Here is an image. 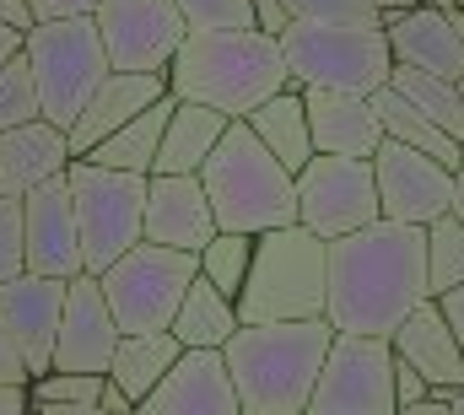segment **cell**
<instances>
[{
  "label": "cell",
  "mask_w": 464,
  "mask_h": 415,
  "mask_svg": "<svg viewBox=\"0 0 464 415\" xmlns=\"http://www.w3.org/2000/svg\"><path fill=\"white\" fill-rule=\"evenodd\" d=\"M427 292V232L372 216L324 248V318L346 334H383Z\"/></svg>",
  "instance_id": "6da1fadb"
},
{
  "label": "cell",
  "mask_w": 464,
  "mask_h": 415,
  "mask_svg": "<svg viewBox=\"0 0 464 415\" xmlns=\"http://www.w3.org/2000/svg\"><path fill=\"white\" fill-rule=\"evenodd\" d=\"M335 329L330 318H265V323H237L222 340L237 415H308L314 378L324 367Z\"/></svg>",
  "instance_id": "7a4b0ae2"
},
{
  "label": "cell",
  "mask_w": 464,
  "mask_h": 415,
  "mask_svg": "<svg viewBox=\"0 0 464 415\" xmlns=\"http://www.w3.org/2000/svg\"><path fill=\"white\" fill-rule=\"evenodd\" d=\"M162 76L173 98L211 103L227 119H243L254 103L292 82L281 43L265 27H189Z\"/></svg>",
  "instance_id": "3957f363"
},
{
  "label": "cell",
  "mask_w": 464,
  "mask_h": 415,
  "mask_svg": "<svg viewBox=\"0 0 464 415\" xmlns=\"http://www.w3.org/2000/svg\"><path fill=\"white\" fill-rule=\"evenodd\" d=\"M200 189L211 200L217 227L227 232H270V227L297 221L292 168H281L276 151H265V140L243 119H227L222 140L200 162Z\"/></svg>",
  "instance_id": "277c9868"
},
{
  "label": "cell",
  "mask_w": 464,
  "mask_h": 415,
  "mask_svg": "<svg viewBox=\"0 0 464 415\" xmlns=\"http://www.w3.org/2000/svg\"><path fill=\"white\" fill-rule=\"evenodd\" d=\"M324 248L330 237L308 232L303 221L254 232L248 275L232 297L243 323L265 318H319L324 313Z\"/></svg>",
  "instance_id": "5b68a950"
},
{
  "label": "cell",
  "mask_w": 464,
  "mask_h": 415,
  "mask_svg": "<svg viewBox=\"0 0 464 415\" xmlns=\"http://www.w3.org/2000/svg\"><path fill=\"white\" fill-rule=\"evenodd\" d=\"M281 60H286V76L292 87H341V92H378L389 82V38L383 27H367V22H308V16H292L281 33Z\"/></svg>",
  "instance_id": "8992f818"
},
{
  "label": "cell",
  "mask_w": 464,
  "mask_h": 415,
  "mask_svg": "<svg viewBox=\"0 0 464 415\" xmlns=\"http://www.w3.org/2000/svg\"><path fill=\"white\" fill-rule=\"evenodd\" d=\"M22 60L33 71V92H38V113L60 130L76 124L82 103L92 98V87L109 71L103 38L92 16H49L33 22L22 38Z\"/></svg>",
  "instance_id": "52a82bcc"
},
{
  "label": "cell",
  "mask_w": 464,
  "mask_h": 415,
  "mask_svg": "<svg viewBox=\"0 0 464 415\" xmlns=\"http://www.w3.org/2000/svg\"><path fill=\"white\" fill-rule=\"evenodd\" d=\"M65 184H71V210H76V232H82V270L103 275L124 248L140 243L146 173H119L103 162L71 157Z\"/></svg>",
  "instance_id": "ba28073f"
},
{
  "label": "cell",
  "mask_w": 464,
  "mask_h": 415,
  "mask_svg": "<svg viewBox=\"0 0 464 415\" xmlns=\"http://www.w3.org/2000/svg\"><path fill=\"white\" fill-rule=\"evenodd\" d=\"M195 254L189 248H168V243H151L140 237L135 248H124L114 265L98 275L103 281V297L114 308L119 334H135V329H168L173 308L184 297V286L195 281Z\"/></svg>",
  "instance_id": "9c48e42d"
},
{
  "label": "cell",
  "mask_w": 464,
  "mask_h": 415,
  "mask_svg": "<svg viewBox=\"0 0 464 415\" xmlns=\"http://www.w3.org/2000/svg\"><path fill=\"white\" fill-rule=\"evenodd\" d=\"M389 372H394V345L383 334L335 329L308 394V415H394Z\"/></svg>",
  "instance_id": "30bf717a"
},
{
  "label": "cell",
  "mask_w": 464,
  "mask_h": 415,
  "mask_svg": "<svg viewBox=\"0 0 464 415\" xmlns=\"http://www.w3.org/2000/svg\"><path fill=\"white\" fill-rule=\"evenodd\" d=\"M292 184H297V221L319 237H341V232L378 216V184H372L367 157L314 151L292 173Z\"/></svg>",
  "instance_id": "8fae6325"
},
{
  "label": "cell",
  "mask_w": 464,
  "mask_h": 415,
  "mask_svg": "<svg viewBox=\"0 0 464 415\" xmlns=\"http://www.w3.org/2000/svg\"><path fill=\"white\" fill-rule=\"evenodd\" d=\"M92 22L114 71H157V76L168 71L173 49L189 33L173 0H103Z\"/></svg>",
  "instance_id": "7c38bea8"
},
{
  "label": "cell",
  "mask_w": 464,
  "mask_h": 415,
  "mask_svg": "<svg viewBox=\"0 0 464 415\" xmlns=\"http://www.w3.org/2000/svg\"><path fill=\"white\" fill-rule=\"evenodd\" d=\"M372 162V184H378V216L389 221H411V227H427L432 216L449 210V189H454V168H443L438 157L416 151V146H400V140H378V151L367 157Z\"/></svg>",
  "instance_id": "4fadbf2b"
},
{
  "label": "cell",
  "mask_w": 464,
  "mask_h": 415,
  "mask_svg": "<svg viewBox=\"0 0 464 415\" xmlns=\"http://www.w3.org/2000/svg\"><path fill=\"white\" fill-rule=\"evenodd\" d=\"M22 259L38 275H60V281L82 275V232H76L65 173L22 195Z\"/></svg>",
  "instance_id": "5bb4252c"
},
{
  "label": "cell",
  "mask_w": 464,
  "mask_h": 415,
  "mask_svg": "<svg viewBox=\"0 0 464 415\" xmlns=\"http://www.w3.org/2000/svg\"><path fill=\"white\" fill-rule=\"evenodd\" d=\"M464 11L459 5H432V0H411L400 11L383 16V38H389V54L400 65H416V71H432V76H464Z\"/></svg>",
  "instance_id": "9a60e30c"
},
{
  "label": "cell",
  "mask_w": 464,
  "mask_h": 415,
  "mask_svg": "<svg viewBox=\"0 0 464 415\" xmlns=\"http://www.w3.org/2000/svg\"><path fill=\"white\" fill-rule=\"evenodd\" d=\"M119 323L114 308L103 297V281L92 270L65 281V303H60V329H54V362L60 372H103L114 356Z\"/></svg>",
  "instance_id": "2e32d148"
},
{
  "label": "cell",
  "mask_w": 464,
  "mask_h": 415,
  "mask_svg": "<svg viewBox=\"0 0 464 415\" xmlns=\"http://www.w3.org/2000/svg\"><path fill=\"white\" fill-rule=\"evenodd\" d=\"M146 415H237V389H232L222 345H184L162 383L140 400Z\"/></svg>",
  "instance_id": "e0dca14e"
},
{
  "label": "cell",
  "mask_w": 464,
  "mask_h": 415,
  "mask_svg": "<svg viewBox=\"0 0 464 415\" xmlns=\"http://www.w3.org/2000/svg\"><path fill=\"white\" fill-rule=\"evenodd\" d=\"M60 303H65V281L60 275H38L22 270L11 281H0V323L11 329L27 372H49L54 362V329H60Z\"/></svg>",
  "instance_id": "ac0fdd59"
},
{
  "label": "cell",
  "mask_w": 464,
  "mask_h": 415,
  "mask_svg": "<svg viewBox=\"0 0 464 415\" xmlns=\"http://www.w3.org/2000/svg\"><path fill=\"white\" fill-rule=\"evenodd\" d=\"M217 232L211 200L200 189V173H146V210H140V237L189 248L200 254Z\"/></svg>",
  "instance_id": "d6986e66"
},
{
  "label": "cell",
  "mask_w": 464,
  "mask_h": 415,
  "mask_svg": "<svg viewBox=\"0 0 464 415\" xmlns=\"http://www.w3.org/2000/svg\"><path fill=\"white\" fill-rule=\"evenodd\" d=\"M308 108V135L314 151H335V157H372L383 140L378 108L367 92H341V87H297Z\"/></svg>",
  "instance_id": "ffe728a7"
},
{
  "label": "cell",
  "mask_w": 464,
  "mask_h": 415,
  "mask_svg": "<svg viewBox=\"0 0 464 415\" xmlns=\"http://www.w3.org/2000/svg\"><path fill=\"white\" fill-rule=\"evenodd\" d=\"M168 92V76H157V71H103V82L92 87V98L82 103L76 113V124L65 130V140H71V157H82V151H92L109 130H119L124 119H135L146 103H157Z\"/></svg>",
  "instance_id": "44dd1931"
},
{
  "label": "cell",
  "mask_w": 464,
  "mask_h": 415,
  "mask_svg": "<svg viewBox=\"0 0 464 415\" xmlns=\"http://www.w3.org/2000/svg\"><path fill=\"white\" fill-rule=\"evenodd\" d=\"M389 345L400 362H411L432 389H459L464 383V351L449 329V318L438 313L432 297H421L416 308L405 313L394 329H389Z\"/></svg>",
  "instance_id": "7402d4cb"
},
{
  "label": "cell",
  "mask_w": 464,
  "mask_h": 415,
  "mask_svg": "<svg viewBox=\"0 0 464 415\" xmlns=\"http://www.w3.org/2000/svg\"><path fill=\"white\" fill-rule=\"evenodd\" d=\"M71 162V140L60 124H49L44 113L38 119H22L11 130H0V195L22 200L27 189H38L44 179L65 173Z\"/></svg>",
  "instance_id": "603a6c76"
},
{
  "label": "cell",
  "mask_w": 464,
  "mask_h": 415,
  "mask_svg": "<svg viewBox=\"0 0 464 415\" xmlns=\"http://www.w3.org/2000/svg\"><path fill=\"white\" fill-rule=\"evenodd\" d=\"M222 130H227L222 108L173 98L168 124H162V140H157V157H151V173H200V162L211 157V146L222 140Z\"/></svg>",
  "instance_id": "cb8c5ba5"
},
{
  "label": "cell",
  "mask_w": 464,
  "mask_h": 415,
  "mask_svg": "<svg viewBox=\"0 0 464 415\" xmlns=\"http://www.w3.org/2000/svg\"><path fill=\"white\" fill-rule=\"evenodd\" d=\"M243 124L265 140V151H276L281 168H303L314 157V135H308V108H303V92L286 82L281 92H270L265 103H254L243 113Z\"/></svg>",
  "instance_id": "d4e9b609"
},
{
  "label": "cell",
  "mask_w": 464,
  "mask_h": 415,
  "mask_svg": "<svg viewBox=\"0 0 464 415\" xmlns=\"http://www.w3.org/2000/svg\"><path fill=\"white\" fill-rule=\"evenodd\" d=\"M184 345L173 340V329H135V334H119L114 340V356H109V378H114L119 389L135 400V410H140V400L162 383V372L173 367V356H179Z\"/></svg>",
  "instance_id": "484cf974"
},
{
  "label": "cell",
  "mask_w": 464,
  "mask_h": 415,
  "mask_svg": "<svg viewBox=\"0 0 464 415\" xmlns=\"http://www.w3.org/2000/svg\"><path fill=\"white\" fill-rule=\"evenodd\" d=\"M168 108H173V92H162L157 103H146L135 119H124L119 130H109V135H103L92 151H82V157H87V162H103V168H119V173H151V157H157Z\"/></svg>",
  "instance_id": "4316f807"
},
{
  "label": "cell",
  "mask_w": 464,
  "mask_h": 415,
  "mask_svg": "<svg viewBox=\"0 0 464 415\" xmlns=\"http://www.w3.org/2000/svg\"><path fill=\"white\" fill-rule=\"evenodd\" d=\"M237 323H243V318H237V308H232V297L217 292V286L195 270V281L184 286V297H179L168 329H173L179 345H222Z\"/></svg>",
  "instance_id": "83f0119b"
},
{
  "label": "cell",
  "mask_w": 464,
  "mask_h": 415,
  "mask_svg": "<svg viewBox=\"0 0 464 415\" xmlns=\"http://www.w3.org/2000/svg\"><path fill=\"white\" fill-rule=\"evenodd\" d=\"M372 108H378V124H383V135H389V140L416 146V151L438 157L443 168H459V135H449L443 124H432V119H427L416 103H405L389 82L372 92Z\"/></svg>",
  "instance_id": "f1b7e54d"
},
{
  "label": "cell",
  "mask_w": 464,
  "mask_h": 415,
  "mask_svg": "<svg viewBox=\"0 0 464 415\" xmlns=\"http://www.w3.org/2000/svg\"><path fill=\"white\" fill-rule=\"evenodd\" d=\"M389 87L405 98V103H416L432 124H443L449 135H459L464 130V103H459V87L449 82V76H432V71H416V65H389Z\"/></svg>",
  "instance_id": "f546056e"
},
{
  "label": "cell",
  "mask_w": 464,
  "mask_h": 415,
  "mask_svg": "<svg viewBox=\"0 0 464 415\" xmlns=\"http://www.w3.org/2000/svg\"><path fill=\"white\" fill-rule=\"evenodd\" d=\"M248 254H254V232H227V227H217L211 243L195 254V265H200V275H206L217 292L237 297V286H243V275H248Z\"/></svg>",
  "instance_id": "4dcf8cb0"
},
{
  "label": "cell",
  "mask_w": 464,
  "mask_h": 415,
  "mask_svg": "<svg viewBox=\"0 0 464 415\" xmlns=\"http://www.w3.org/2000/svg\"><path fill=\"white\" fill-rule=\"evenodd\" d=\"M421 232H427V292H443V286L464 281V227L459 221L443 210Z\"/></svg>",
  "instance_id": "1f68e13d"
},
{
  "label": "cell",
  "mask_w": 464,
  "mask_h": 415,
  "mask_svg": "<svg viewBox=\"0 0 464 415\" xmlns=\"http://www.w3.org/2000/svg\"><path fill=\"white\" fill-rule=\"evenodd\" d=\"M22 119H38V92H33L27 60L16 54V60L0 71V130H11V124H22Z\"/></svg>",
  "instance_id": "d6a6232c"
},
{
  "label": "cell",
  "mask_w": 464,
  "mask_h": 415,
  "mask_svg": "<svg viewBox=\"0 0 464 415\" xmlns=\"http://www.w3.org/2000/svg\"><path fill=\"white\" fill-rule=\"evenodd\" d=\"M286 16H308V22H367L383 27V11L372 0H281Z\"/></svg>",
  "instance_id": "836d02e7"
},
{
  "label": "cell",
  "mask_w": 464,
  "mask_h": 415,
  "mask_svg": "<svg viewBox=\"0 0 464 415\" xmlns=\"http://www.w3.org/2000/svg\"><path fill=\"white\" fill-rule=\"evenodd\" d=\"M184 27H254V0H173Z\"/></svg>",
  "instance_id": "e575fe53"
},
{
  "label": "cell",
  "mask_w": 464,
  "mask_h": 415,
  "mask_svg": "<svg viewBox=\"0 0 464 415\" xmlns=\"http://www.w3.org/2000/svg\"><path fill=\"white\" fill-rule=\"evenodd\" d=\"M27 259H22V200L0 195V281L22 275Z\"/></svg>",
  "instance_id": "d590c367"
},
{
  "label": "cell",
  "mask_w": 464,
  "mask_h": 415,
  "mask_svg": "<svg viewBox=\"0 0 464 415\" xmlns=\"http://www.w3.org/2000/svg\"><path fill=\"white\" fill-rule=\"evenodd\" d=\"M389 389H394V415H400V410H411V405H421L432 383H427V378H421V372H416L411 362H400V356H394V372H389Z\"/></svg>",
  "instance_id": "8d00e7d4"
},
{
  "label": "cell",
  "mask_w": 464,
  "mask_h": 415,
  "mask_svg": "<svg viewBox=\"0 0 464 415\" xmlns=\"http://www.w3.org/2000/svg\"><path fill=\"white\" fill-rule=\"evenodd\" d=\"M432 303H438V313L449 318V329H454V340H459V351H464V281L443 286V292H432Z\"/></svg>",
  "instance_id": "74e56055"
},
{
  "label": "cell",
  "mask_w": 464,
  "mask_h": 415,
  "mask_svg": "<svg viewBox=\"0 0 464 415\" xmlns=\"http://www.w3.org/2000/svg\"><path fill=\"white\" fill-rule=\"evenodd\" d=\"M33 372H27V362H22V351H16V340H11V329L0 323V383H27Z\"/></svg>",
  "instance_id": "f35d334b"
},
{
  "label": "cell",
  "mask_w": 464,
  "mask_h": 415,
  "mask_svg": "<svg viewBox=\"0 0 464 415\" xmlns=\"http://www.w3.org/2000/svg\"><path fill=\"white\" fill-rule=\"evenodd\" d=\"M27 5L38 22H49V16H92L103 0H27Z\"/></svg>",
  "instance_id": "ab89813d"
},
{
  "label": "cell",
  "mask_w": 464,
  "mask_h": 415,
  "mask_svg": "<svg viewBox=\"0 0 464 415\" xmlns=\"http://www.w3.org/2000/svg\"><path fill=\"white\" fill-rule=\"evenodd\" d=\"M130 410H135V400H130L114 378L103 372V389H98V415H130Z\"/></svg>",
  "instance_id": "60d3db41"
},
{
  "label": "cell",
  "mask_w": 464,
  "mask_h": 415,
  "mask_svg": "<svg viewBox=\"0 0 464 415\" xmlns=\"http://www.w3.org/2000/svg\"><path fill=\"white\" fill-rule=\"evenodd\" d=\"M292 16H286V5L281 0H254V27H265V33H281Z\"/></svg>",
  "instance_id": "b9f144b4"
},
{
  "label": "cell",
  "mask_w": 464,
  "mask_h": 415,
  "mask_svg": "<svg viewBox=\"0 0 464 415\" xmlns=\"http://www.w3.org/2000/svg\"><path fill=\"white\" fill-rule=\"evenodd\" d=\"M0 22H5V27H16V33H27L38 16H33V5H27V0H0Z\"/></svg>",
  "instance_id": "7bdbcfd3"
},
{
  "label": "cell",
  "mask_w": 464,
  "mask_h": 415,
  "mask_svg": "<svg viewBox=\"0 0 464 415\" xmlns=\"http://www.w3.org/2000/svg\"><path fill=\"white\" fill-rule=\"evenodd\" d=\"M27 410V383H0V415Z\"/></svg>",
  "instance_id": "ee69618b"
},
{
  "label": "cell",
  "mask_w": 464,
  "mask_h": 415,
  "mask_svg": "<svg viewBox=\"0 0 464 415\" xmlns=\"http://www.w3.org/2000/svg\"><path fill=\"white\" fill-rule=\"evenodd\" d=\"M22 38H27V33H16V27H5V22H0V71L22 54Z\"/></svg>",
  "instance_id": "f6af8a7d"
},
{
  "label": "cell",
  "mask_w": 464,
  "mask_h": 415,
  "mask_svg": "<svg viewBox=\"0 0 464 415\" xmlns=\"http://www.w3.org/2000/svg\"><path fill=\"white\" fill-rule=\"evenodd\" d=\"M449 216L464 227V168H454V189H449Z\"/></svg>",
  "instance_id": "bcb514c9"
},
{
  "label": "cell",
  "mask_w": 464,
  "mask_h": 415,
  "mask_svg": "<svg viewBox=\"0 0 464 415\" xmlns=\"http://www.w3.org/2000/svg\"><path fill=\"white\" fill-rule=\"evenodd\" d=\"M449 415H464V383L459 389H449Z\"/></svg>",
  "instance_id": "7dc6e473"
},
{
  "label": "cell",
  "mask_w": 464,
  "mask_h": 415,
  "mask_svg": "<svg viewBox=\"0 0 464 415\" xmlns=\"http://www.w3.org/2000/svg\"><path fill=\"white\" fill-rule=\"evenodd\" d=\"M372 5H378V11L389 16V11H400V5H411V0H372Z\"/></svg>",
  "instance_id": "c3c4849f"
},
{
  "label": "cell",
  "mask_w": 464,
  "mask_h": 415,
  "mask_svg": "<svg viewBox=\"0 0 464 415\" xmlns=\"http://www.w3.org/2000/svg\"><path fill=\"white\" fill-rule=\"evenodd\" d=\"M459 168H464V130H459Z\"/></svg>",
  "instance_id": "681fc988"
},
{
  "label": "cell",
  "mask_w": 464,
  "mask_h": 415,
  "mask_svg": "<svg viewBox=\"0 0 464 415\" xmlns=\"http://www.w3.org/2000/svg\"><path fill=\"white\" fill-rule=\"evenodd\" d=\"M454 87H459V103H464V76H459V82H454Z\"/></svg>",
  "instance_id": "f907efd6"
},
{
  "label": "cell",
  "mask_w": 464,
  "mask_h": 415,
  "mask_svg": "<svg viewBox=\"0 0 464 415\" xmlns=\"http://www.w3.org/2000/svg\"><path fill=\"white\" fill-rule=\"evenodd\" d=\"M454 5H459V11H464V0H454Z\"/></svg>",
  "instance_id": "816d5d0a"
},
{
  "label": "cell",
  "mask_w": 464,
  "mask_h": 415,
  "mask_svg": "<svg viewBox=\"0 0 464 415\" xmlns=\"http://www.w3.org/2000/svg\"><path fill=\"white\" fill-rule=\"evenodd\" d=\"M459 27H464V22H459Z\"/></svg>",
  "instance_id": "f5cc1de1"
}]
</instances>
